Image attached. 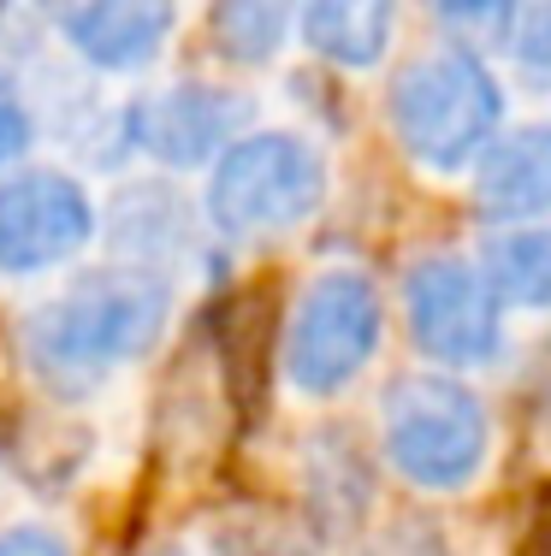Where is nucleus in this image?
Here are the masks:
<instances>
[{"label":"nucleus","instance_id":"19","mask_svg":"<svg viewBox=\"0 0 551 556\" xmlns=\"http://www.w3.org/2000/svg\"><path fill=\"white\" fill-rule=\"evenodd\" d=\"M220 556H291V545H285L279 533H261V527H249V533H220Z\"/></svg>","mask_w":551,"mask_h":556},{"label":"nucleus","instance_id":"10","mask_svg":"<svg viewBox=\"0 0 551 556\" xmlns=\"http://www.w3.org/2000/svg\"><path fill=\"white\" fill-rule=\"evenodd\" d=\"M475 207L492 225H528L551 214V125L498 130L475 154Z\"/></svg>","mask_w":551,"mask_h":556},{"label":"nucleus","instance_id":"1","mask_svg":"<svg viewBox=\"0 0 551 556\" xmlns=\"http://www.w3.org/2000/svg\"><path fill=\"white\" fill-rule=\"evenodd\" d=\"M166 320H173V290L161 273L101 267L24 320V362L54 396H89L125 362L149 355Z\"/></svg>","mask_w":551,"mask_h":556},{"label":"nucleus","instance_id":"17","mask_svg":"<svg viewBox=\"0 0 551 556\" xmlns=\"http://www.w3.org/2000/svg\"><path fill=\"white\" fill-rule=\"evenodd\" d=\"M24 149H30V113H24V101H18V84L0 72V172L18 161Z\"/></svg>","mask_w":551,"mask_h":556},{"label":"nucleus","instance_id":"4","mask_svg":"<svg viewBox=\"0 0 551 556\" xmlns=\"http://www.w3.org/2000/svg\"><path fill=\"white\" fill-rule=\"evenodd\" d=\"M379 439L398 480L463 492L492 450V415L456 374H403L379 396Z\"/></svg>","mask_w":551,"mask_h":556},{"label":"nucleus","instance_id":"20","mask_svg":"<svg viewBox=\"0 0 551 556\" xmlns=\"http://www.w3.org/2000/svg\"><path fill=\"white\" fill-rule=\"evenodd\" d=\"M149 556H184V551H149Z\"/></svg>","mask_w":551,"mask_h":556},{"label":"nucleus","instance_id":"8","mask_svg":"<svg viewBox=\"0 0 551 556\" xmlns=\"http://www.w3.org/2000/svg\"><path fill=\"white\" fill-rule=\"evenodd\" d=\"M125 130L149 161L161 166H202L249 130V101L220 84H173L161 96H142L125 113Z\"/></svg>","mask_w":551,"mask_h":556},{"label":"nucleus","instance_id":"13","mask_svg":"<svg viewBox=\"0 0 551 556\" xmlns=\"http://www.w3.org/2000/svg\"><path fill=\"white\" fill-rule=\"evenodd\" d=\"M480 278L498 308H551V219L498 225L480 243Z\"/></svg>","mask_w":551,"mask_h":556},{"label":"nucleus","instance_id":"18","mask_svg":"<svg viewBox=\"0 0 551 556\" xmlns=\"http://www.w3.org/2000/svg\"><path fill=\"white\" fill-rule=\"evenodd\" d=\"M0 556H77V551L65 533H54V527L24 521V527H0Z\"/></svg>","mask_w":551,"mask_h":556},{"label":"nucleus","instance_id":"14","mask_svg":"<svg viewBox=\"0 0 551 556\" xmlns=\"http://www.w3.org/2000/svg\"><path fill=\"white\" fill-rule=\"evenodd\" d=\"M297 0H214L208 12V42L226 65H267L291 42Z\"/></svg>","mask_w":551,"mask_h":556},{"label":"nucleus","instance_id":"5","mask_svg":"<svg viewBox=\"0 0 551 556\" xmlns=\"http://www.w3.org/2000/svg\"><path fill=\"white\" fill-rule=\"evenodd\" d=\"M386 338V302L379 285L356 267H326L297 296L279 343V374L303 396H338L350 379L374 362Z\"/></svg>","mask_w":551,"mask_h":556},{"label":"nucleus","instance_id":"16","mask_svg":"<svg viewBox=\"0 0 551 556\" xmlns=\"http://www.w3.org/2000/svg\"><path fill=\"white\" fill-rule=\"evenodd\" d=\"M504 48H510V60L522 65V77H551V0L516 7Z\"/></svg>","mask_w":551,"mask_h":556},{"label":"nucleus","instance_id":"3","mask_svg":"<svg viewBox=\"0 0 551 556\" xmlns=\"http://www.w3.org/2000/svg\"><path fill=\"white\" fill-rule=\"evenodd\" d=\"M208 225L231 243H267L326 202V154L297 130H243L208 161Z\"/></svg>","mask_w":551,"mask_h":556},{"label":"nucleus","instance_id":"12","mask_svg":"<svg viewBox=\"0 0 551 556\" xmlns=\"http://www.w3.org/2000/svg\"><path fill=\"white\" fill-rule=\"evenodd\" d=\"M303 42L338 72H367L386 60L398 30V0H297Z\"/></svg>","mask_w":551,"mask_h":556},{"label":"nucleus","instance_id":"7","mask_svg":"<svg viewBox=\"0 0 551 556\" xmlns=\"http://www.w3.org/2000/svg\"><path fill=\"white\" fill-rule=\"evenodd\" d=\"M96 243V202L60 166L0 172V273L36 278Z\"/></svg>","mask_w":551,"mask_h":556},{"label":"nucleus","instance_id":"15","mask_svg":"<svg viewBox=\"0 0 551 556\" xmlns=\"http://www.w3.org/2000/svg\"><path fill=\"white\" fill-rule=\"evenodd\" d=\"M522 0H427V12L456 36V48H504Z\"/></svg>","mask_w":551,"mask_h":556},{"label":"nucleus","instance_id":"11","mask_svg":"<svg viewBox=\"0 0 551 556\" xmlns=\"http://www.w3.org/2000/svg\"><path fill=\"white\" fill-rule=\"evenodd\" d=\"M108 243L120 249L130 267L161 273L196 243V214L173 184H125L108 207Z\"/></svg>","mask_w":551,"mask_h":556},{"label":"nucleus","instance_id":"2","mask_svg":"<svg viewBox=\"0 0 551 556\" xmlns=\"http://www.w3.org/2000/svg\"><path fill=\"white\" fill-rule=\"evenodd\" d=\"M386 118L398 149L427 172H463L504 125V89L475 48L439 42L391 77Z\"/></svg>","mask_w":551,"mask_h":556},{"label":"nucleus","instance_id":"6","mask_svg":"<svg viewBox=\"0 0 551 556\" xmlns=\"http://www.w3.org/2000/svg\"><path fill=\"white\" fill-rule=\"evenodd\" d=\"M410 338L439 367H480L504 343V308L468 255H422L403 273Z\"/></svg>","mask_w":551,"mask_h":556},{"label":"nucleus","instance_id":"9","mask_svg":"<svg viewBox=\"0 0 551 556\" xmlns=\"http://www.w3.org/2000/svg\"><path fill=\"white\" fill-rule=\"evenodd\" d=\"M60 30L96 72H142L173 36V0H65Z\"/></svg>","mask_w":551,"mask_h":556}]
</instances>
